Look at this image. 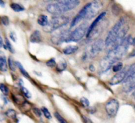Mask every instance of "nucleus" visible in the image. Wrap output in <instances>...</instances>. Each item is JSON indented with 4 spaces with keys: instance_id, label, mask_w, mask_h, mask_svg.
Returning <instances> with one entry per match:
<instances>
[{
    "instance_id": "nucleus-1",
    "label": "nucleus",
    "mask_w": 135,
    "mask_h": 123,
    "mask_svg": "<svg viewBox=\"0 0 135 123\" xmlns=\"http://www.w3.org/2000/svg\"><path fill=\"white\" fill-rule=\"evenodd\" d=\"M80 4L78 0H61L48 4L46 10L54 15H61V14L69 11L76 8Z\"/></svg>"
},
{
    "instance_id": "nucleus-2",
    "label": "nucleus",
    "mask_w": 135,
    "mask_h": 123,
    "mask_svg": "<svg viewBox=\"0 0 135 123\" xmlns=\"http://www.w3.org/2000/svg\"><path fill=\"white\" fill-rule=\"evenodd\" d=\"M69 21V18L64 15L54 16L51 19L47 26L44 27L46 33H52L63 26H65Z\"/></svg>"
},
{
    "instance_id": "nucleus-3",
    "label": "nucleus",
    "mask_w": 135,
    "mask_h": 123,
    "mask_svg": "<svg viewBox=\"0 0 135 123\" xmlns=\"http://www.w3.org/2000/svg\"><path fill=\"white\" fill-rule=\"evenodd\" d=\"M124 23H125V19L121 18L114 26L112 27V29L109 30L107 35L106 38L105 40V44L106 46H113L119 33L120 30L123 28Z\"/></svg>"
},
{
    "instance_id": "nucleus-4",
    "label": "nucleus",
    "mask_w": 135,
    "mask_h": 123,
    "mask_svg": "<svg viewBox=\"0 0 135 123\" xmlns=\"http://www.w3.org/2000/svg\"><path fill=\"white\" fill-rule=\"evenodd\" d=\"M88 24L86 22L83 23L80 26L75 29L73 31L71 32L69 34L68 39L66 42H78L80 40L84 37V36H86L87 31H88Z\"/></svg>"
},
{
    "instance_id": "nucleus-5",
    "label": "nucleus",
    "mask_w": 135,
    "mask_h": 123,
    "mask_svg": "<svg viewBox=\"0 0 135 123\" xmlns=\"http://www.w3.org/2000/svg\"><path fill=\"white\" fill-rule=\"evenodd\" d=\"M119 104L118 101L116 99H110L105 104V111L109 117H115L118 112Z\"/></svg>"
},
{
    "instance_id": "nucleus-6",
    "label": "nucleus",
    "mask_w": 135,
    "mask_h": 123,
    "mask_svg": "<svg viewBox=\"0 0 135 123\" xmlns=\"http://www.w3.org/2000/svg\"><path fill=\"white\" fill-rule=\"evenodd\" d=\"M102 7V3L99 1H94L89 3L88 12H87L86 19H91L98 13L99 11Z\"/></svg>"
},
{
    "instance_id": "nucleus-7",
    "label": "nucleus",
    "mask_w": 135,
    "mask_h": 123,
    "mask_svg": "<svg viewBox=\"0 0 135 123\" xmlns=\"http://www.w3.org/2000/svg\"><path fill=\"white\" fill-rule=\"evenodd\" d=\"M70 33H69L68 30H63L61 31L55 33L51 37V42L56 45L60 44L63 42H66L69 37Z\"/></svg>"
},
{
    "instance_id": "nucleus-8",
    "label": "nucleus",
    "mask_w": 135,
    "mask_h": 123,
    "mask_svg": "<svg viewBox=\"0 0 135 123\" xmlns=\"http://www.w3.org/2000/svg\"><path fill=\"white\" fill-rule=\"evenodd\" d=\"M105 46V41L103 40L102 39H99L98 40L95 41L90 46L89 52H88V54L91 57L96 56L104 49Z\"/></svg>"
},
{
    "instance_id": "nucleus-9",
    "label": "nucleus",
    "mask_w": 135,
    "mask_h": 123,
    "mask_svg": "<svg viewBox=\"0 0 135 123\" xmlns=\"http://www.w3.org/2000/svg\"><path fill=\"white\" fill-rule=\"evenodd\" d=\"M88 7H89V3H87L86 5H84L83 8H82L81 10L79 12V13L76 14V15L75 16V18L73 19V21L71 22V26L70 27L73 28L74 26H76V25L79 23L83 19L86 18V16L87 12H88Z\"/></svg>"
},
{
    "instance_id": "nucleus-10",
    "label": "nucleus",
    "mask_w": 135,
    "mask_h": 123,
    "mask_svg": "<svg viewBox=\"0 0 135 123\" xmlns=\"http://www.w3.org/2000/svg\"><path fill=\"white\" fill-rule=\"evenodd\" d=\"M129 67L127 66V67H126L125 68H123L121 71H119V72L117 73V74H115V75L111 79L109 83H110L112 85H117L119 84V83H121V82H123L125 78H126L127 74Z\"/></svg>"
},
{
    "instance_id": "nucleus-11",
    "label": "nucleus",
    "mask_w": 135,
    "mask_h": 123,
    "mask_svg": "<svg viewBox=\"0 0 135 123\" xmlns=\"http://www.w3.org/2000/svg\"><path fill=\"white\" fill-rule=\"evenodd\" d=\"M114 62H112L107 56L104 57L100 62V65H99V71H100V73L106 72L112 66H114Z\"/></svg>"
},
{
    "instance_id": "nucleus-12",
    "label": "nucleus",
    "mask_w": 135,
    "mask_h": 123,
    "mask_svg": "<svg viewBox=\"0 0 135 123\" xmlns=\"http://www.w3.org/2000/svg\"><path fill=\"white\" fill-rule=\"evenodd\" d=\"M128 30H129V26H123V28L121 29V30H120L118 36H117V38H116L114 44H113V48L117 47V46L122 44L124 40H125V38H126L127 37L126 35Z\"/></svg>"
},
{
    "instance_id": "nucleus-13",
    "label": "nucleus",
    "mask_w": 135,
    "mask_h": 123,
    "mask_svg": "<svg viewBox=\"0 0 135 123\" xmlns=\"http://www.w3.org/2000/svg\"><path fill=\"white\" fill-rule=\"evenodd\" d=\"M105 15H106V12L105 11L102 12V13H100V14L97 17H96V19H95L94 21L92 22V24H91V25L88 26V31H87V34H86L87 38H88V37H89V36L90 35L91 33H92V32L93 31L94 29H96V28H97L98 24L100 23V21L102 20V19L105 17Z\"/></svg>"
},
{
    "instance_id": "nucleus-14",
    "label": "nucleus",
    "mask_w": 135,
    "mask_h": 123,
    "mask_svg": "<svg viewBox=\"0 0 135 123\" xmlns=\"http://www.w3.org/2000/svg\"><path fill=\"white\" fill-rule=\"evenodd\" d=\"M134 79H135V63L129 67L127 74V76L124 80L123 83H125Z\"/></svg>"
},
{
    "instance_id": "nucleus-15",
    "label": "nucleus",
    "mask_w": 135,
    "mask_h": 123,
    "mask_svg": "<svg viewBox=\"0 0 135 123\" xmlns=\"http://www.w3.org/2000/svg\"><path fill=\"white\" fill-rule=\"evenodd\" d=\"M30 41L32 43H40L42 41V34L39 30H35L30 35Z\"/></svg>"
},
{
    "instance_id": "nucleus-16",
    "label": "nucleus",
    "mask_w": 135,
    "mask_h": 123,
    "mask_svg": "<svg viewBox=\"0 0 135 123\" xmlns=\"http://www.w3.org/2000/svg\"><path fill=\"white\" fill-rule=\"evenodd\" d=\"M7 62L5 56L0 52V71H7Z\"/></svg>"
},
{
    "instance_id": "nucleus-17",
    "label": "nucleus",
    "mask_w": 135,
    "mask_h": 123,
    "mask_svg": "<svg viewBox=\"0 0 135 123\" xmlns=\"http://www.w3.org/2000/svg\"><path fill=\"white\" fill-rule=\"evenodd\" d=\"M123 90L125 92H130L135 90V79L125 83L123 86Z\"/></svg>"
},
{
    "instance_id": "nucleus-18",
    "label": "nucleus",
    "mask_w": 135,
    "mask_h": 123,
    "mask_svg": "<svg viewBox=\"0 0 135 123\" xmlns=\"http://www.w3.org/2000/svg\"><path fill=\"white\" fill-rule=\"evenodd\" d=\"M78 48H79V47L77 46L70 45V46H68L65 48L63 50V52L66 55H70V54H73L76 52L77 51Z\"/></svg>"
},
{
    "instance_id": "nucleus-19",
    "label": "nucleus",
    "mask_w": 135,
    "mask_h": 123,
    "mask_svg": "<svg viewBox=\"0 0 135 123\" xmlns=\"http://www.w3.org/2000/svg\"><path fill=\"white\" fill-rule=\"evenodd\" d=\"M37 22H38V23L40 25H41V26L44 27V26H47V25H48V18H47V16L45 15H40L38 17Z\"/></svg>"
},
{
    "instance_id": "nucleus-20",
    "label": "nucleus",
    "mask_w": 135,
    "mask_h": 123,
    "mask_svg": "<svg viewBox=\"0 0 135 123\" xmlns=\"http://www.w3.org/2000/svg\"><path fill=\"white\" fill-rule=\"evenodd\" d=\"M11 7L14 11L15 12H21L25 10V7L21 4L17 3H13L11 4Z\"/></svg>"
},
{
    "instance_id": "nucleus-21",
    "label": "nucleus",
    "mask_w": 135,
    "mask_h": 123,
    "mask_svg": "<svg viewBox=\"0 0 135 123\" xmlns=\"http://www.w3.org/2000/svg\"><path fill=\"white\" fill-rule=\"evenodd\" d=\"M67 63L65 61H61L57 65V71H59V72H61V71H64L66 68H67Z\"/></svg>"
},
{
    "instance_id": "nucleus-22",
    "label": "nucleus",
    "mask_w": 135,
    "mask_h": 123,
    "mask_svg": "<svg viewBox=\"0 0 135 123\" xmlns=\"http://www.w3.org/2000/svg\"><path fill=\"white\" fill-rule=\"evenodd\" d=\"M16 64H17V66L18 67V69H19V70H20V71L21 72V74H22V75L25 77V78H30V75H29L27 71L25 70V68H24L23 66H22V64H21V63H19L18 62H16Z\"/></svg>"
},
{
    "instance_id": "nucleus-23",
    "label": "nucleus",
    "mask_w": 135,
    "mask_h": 123,
    "mask_svg": "<svg viewBox=\"0 0 135 123\" xmlns=\"http://www.w3.org/2000/svg\"><path fill=\"white\" fill-rule=\"evenodd\" d=\"M123 69V64L122 62H117L116 64L113 66V71L114 72H119Z\"/></svg>"
},
{
    "instance_id": "nucleus-24",
    "label": "nucleus",
    "mask_w": 135,
    "mask_h": 123,
    "mask_svg": "<svg viewBox=\"0 0 135 123\" xmlns=\"http://www.w3.org/2000/svg\"><path fill=\"white\" fill-rule=\"evenodd\" d=\"M8 65H9V67H10V69L12 71H15L17 64H16V62H15L13 60V59L11 57H9V60H8Z\"/></svg>"
},
{
    "instance_id": "nucleus-25",
    "label": "nucleus",
    "mask_w": 135,
    "mask_h": 123,
    "mask_svg": "<svg viewBox=\"0 0 135 123\" xmlns=\"http://www.w3.org/2000/svg\"><path fill=\"white\" fill-rule=\"evenodd\" d=\"M3 46L5 47V49H8V50H9L11 53L15 52V50L14 48H13V46H12V44H11V42H9V40L7 39V38L5 39V46L4 45Z\"/></svg>"
},
{
    "instance_id": "nucleus-26",
    "label": "nucleus",
    "mask_w": 135,
    "mask_h": 123,
    "mask_svg": "<svg viewBox=\"0 0 135 123\" xmlns=\"http://www.w3.org/2000/svg\"><path fill=\"white\" fill-rule=\"evenodd\" d=\"M41 111H42V112H43L44 115L45 117H46V119H51V114H50V111H49V110L47 109L46 107H42V108H41Z\"/></svg>"
},
{
    "instance_id": "nucleus-27",
    "label": "nucleus",
    "mask_w": 135,
    "mask_h": 123,
    "mask_svg": "<svg viewBox=\"0 0 135 123\" xmlns=\"http://www.w3.org/2000/svg\"><path fill=\"white\" fill-rule=\"evenodd\" d=\"M0 90H1V92H2L5 96L9 94V88H8L7 86L3 84V83H1V84H0Z\"/></svg>"
},
{
    "instance_id": "nucleus-28",
    "label": "nucleus",
    "mask_w": 135,
    "mask_h": 123,
    "mask_svg": "<svg viewBox=\"0 0 135 123\" xmlns=\"http://www.w3.org/2000/svg\"><path fill=\"white\" fill-rule=\"evenodd\" d=\"M5 115L9 118H11V119H16V116H17V114L16 112L13 109H9L7 111V112H5Z\"/></svg>"
},
{
    "instance_id": "nucleus-29",
    "label": "nucleus",
    "mask_w": 135,
    "mask_h": 123,
    "mask_svg": "<svg viewBox=\"0 0 135 123\" xmlns=\"http://www.w3.org/2000/svg\"><path fill=\"white\" fill-rule=\"evenodd\" d=\"M21 91H22V94L26 97L28 99H30L32 97V94L30 93V91L25 87H21Z\"/></svg>"
},
{
    "instance_id": "nucleus-30",
    "label": "nucleus",
    "mask_w": 135,
    "mask_h": 123,
    "mask_svg": "<svg viewBox=\"0 0 135 123\" xmlns=\"http://www.w3.org/2000/svg\"><path fill=\"white\" fill-rule=\"evenodd\" d=\"M54 116H55V117L56 118L57 120L59 121V123H67V121L64 119V118H63V116H61V115L59 113V112H55V113H54Z\"/></svg>"
},
{
    "instance_id": "nucleus-31",
    "label": "nucleus",
    "mask_w": 135,
    "mask_h": 123,
    "mask_svg": "<svg viewBox=\"0 0 135 123\" xmlns=\"http://www.w3.org/2000/svg\"><path fill=\"white\" fill-rule=\"evenodd\" d=\"M56 62H55V60L54 58H51V59H50L46 62V65L50 67H55L56 66Z\"/></svg>"
},
{
    "instance_id": "nucleus-32",
    "label": "nucleus",
    "mask_w": 135,
    "mask_h": 123,
    "mask_svg": "<svg viewBox=\"0 0 135 123\" xmlns=\"http://www.w3.org/2000/svg\"><path fill=\"white\" fill-rule=\"evenodd\" d=\"M80 103L83 104V106L85 107H89L90 106V102L88 101V99H86V97H82L80 99Z\"/></svg>"
},
{
    "instance_id": "nucleus-33",
    "label": "nucleus",
    "mask_w": 135,
    "mask_h": 123,
    "mask_svg": "<svg viewBox=\"0 0 135 123\" xmlns=\"http://www.w3.org/2000/svg\"><path fill=\"white\" fill-rule=\"evenodd\" d=\"M1 22L5 26H7L9 24V19L7 16H3L1 17Z\"/></svg>"
},
{
    "instance_id": "nucleus-34",
    "label": "nucleus",
    "mask_w": 135,
    "mask_h": 123,
    "mask_svg": "<svg viewBox=\"0 0 135 123\" xmlns=\"http://www.w3.org/2000/svg\"><path fill=\"white\" fill-rule=\"evenodd\" d=\"M32 111L34 113V115H36L38 117H40L41 115H42V111H41L39 108L34 107V108H32Z\"/></svg>"
},
{
    "instance_id": "nucleus-35",
    "label": "nucleus",
    "mask_w": 135,
    "mask_h": 123,
    "mask_svg": "<svg viewBox=\"0 0 135 123\" xmlns=\"http://www.w3.org/2000/svg\"><path fill=\"white\" fill-rule=\"evenodd\" d=\"M9 37H10V38L13 41V42H17V35H16L15 33H14V32H11L10 34H9Z\"/></svg>"
},
{
    "instance_id": "nucleus-36",
    "label": "nucleus",
    "mask_w": 135,
    "mask_h": 123,
    "mask_svg": "<svg viewBox=\"0 0 135 123\" xmlns=\"http://www.w3.org/2000/svg\"><path fill=\"white\" fill-rule=\"evenodd\" d=\"M83 120H84V123H92V121L86 116H83Z\"/></svg>"
},
{
    "instance_id": "nucleus-37",
    "label": "nucleus",
    "mask_w": 135,
    "mask_h": 123,
    "mask_svg": "<svg viewBox=\"0 0 135 123\" xmlns=\"http://www.w3.org/2000/svg\"><path fill=\"white\" fill-rule=\"evenodd\" d=\"M88 112H90V113H94L95 112H96V109H95L94 108H93V107H90V108H88Z\"/></svg>"
},
{
    "instance_id": "nucleus-38",
    "label": "nucleus",
    "mask_w": 135,
    "mask_h": 123,
    "mask_svg": "<svg viewBox=\"0 0 135 123\" xmlns=\"http://www.w3.org/2000/svg\"><path fill=\"white\" fill-rule=\"evenodd\" d=\"M4 44H3V38L2 37L0 36V48H1L2 46H3Z\"/></svg>"
},
{
    "instance_id": "nucleus-39",
    "label": "nucleus",
    "mask_w": 135,
    "mask_h": 123,
    "mask_svg": "<svg viewBox=\"0 0 135 123\" xmlns=\"http://www.w3.org/2000/svg\"><path fill=\"white\" fill-rule=\"evenodd\" d=\"M89 68H90V70L92 71H94L95 70V67L93 66V65H90L89 67Z\"/></svg>"
},
{
    "instance_id": "nucleus-40",
    "label": "nucleus",
    "mask_w": 135,
    "mask_h": 123,
    "mask_svg": "<svg viewBox=\"0 0 135 123\" xmlns=\"http://www.w3.org/2000/svg\"><path fill=\"white\" fill-rule=\"evenodd\" d=\"M130 56L131 57H134V56H135V48L134 49V50H133V51L132 52L131 54H130Z\"/></svg>"
},
{
    "instance_id": "nucleus-41",
    "label": "nucleus",
    "mask_w": 135,
    "mask_h": 123,
    "mask_svg": "<svg viewBox=\"0 0 135 123\" xmlns=\"http://www.w3.org/2000/svg\"><path fill=\"white\" fill-rule=\"evenodd\" d=\"M0 5L1 7H5V2L3 1H0Z\"/></svg>"
},
{
    "instance_id": "nucleus-42",
    "label": "nucleus",
    "mask_w": 135,
    "mask_h": 123,
    "mask_svg": "<svg viewBox=\"0 0 135 123\" xmlns=\"http://www.w3.org/2000/svg\"><path fill=\"white\" fill-rule=\"evenodd\" d=\"M133 45H134V46H135V38H134L133 39V44H132Z\"/></svg>"
},
{
    "instance_id": "nucleus-43",
    "label": "nucleus",
    "mask_w": 135,
    "mask_h": 123,
    "mask_svg": "<svg viewBox=\"0 0 135 123\" xmlns=\"http://www.w3.org/2000/svg\"><path fill=\"white\" fill-rule=\"evenodd\" d=\"M134 99H135V92H134Z\"/></svg>"
}]
</instances>
